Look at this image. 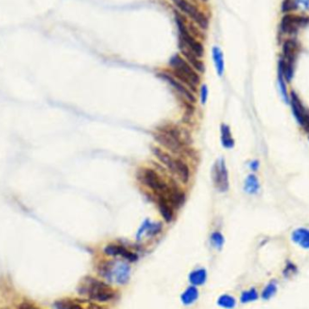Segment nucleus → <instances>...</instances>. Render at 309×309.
Listing matches in <instances>:
<instances>
[{
  "label": "nucleus",
  "mask_w": 309,
  "mask_h": 309,
  "mask_svg": "<svg viewBox=\"0 0 309 309\" xmlns=\"http://www.w3.org/2000/svg\"><path fill=\"white\" fill-rule=\"evenodd\" d=\"M78 291L81 295L101 303L110 301L116 297V292L109 285L92 277L83 278Z\"/></svg>",
  "instance_id": "obj_1"
},
{
  "label": "nucleus",
  "mask_w": 309,
  "mask_h": 309,
  "mask_svg": "<svg viewBox=\"0 0 309 309\" xmlns=\"http://www.w3.org/2000/svg\"><path fill=\"white\" fill-rule=\"evenodd\" d=\"M169 65L173 68L175 75L188 85L190 88L196 91V86L200 82V77L195 69L179 55L171 57Z\"/></svg>",
  "instance_id": "obj_2"
},
{
  "label": "nucleus",
  "mask_w": 309,
  "mask_h": 309,
  "mask_svg": "<svg viewBox=\"0 0 309 309\" xmlns=\"http://www.w3.org/2000/svg\"><path fill=\"white\" fill-rule=\"evenodd\" d=\"M300 52V44L294 40H287L283 44V58L279 61L278 64L281 66L284 73L286 81H292L295 73V63L297 55Z\"/></svg>",
  "instance_id": "obj_3"
},
{
  "label": "nucleus",
  "mask_w": 309,
  "mask_h": 309,
  "mask_svg": "<svg viewBox=\"0 0 309 309\" xmlns=\"http://www.w3.org/2000/svg\"><path fill=\"white\" fill-rule=\"evenodd\" d=\"M99 273L109 281L126 284L130 278V268L124 262H103L99 267Z\"/></svg>",
  "instance_id": "obj_4"
},
{
  "label": "nucleus",
  "mask_w": 309,
  "mask_h": 309,
  "mask_svg": "<svg viewBox=\"0 0 309 309\" xmlns=\"http://www.w3.org/2000/svg\"><path fill=\"white\" fill-rule=\"evenodd\" d=\"M176 23L179 32V45H183L199 58L203 56V45L190 33L183 21V17L178 13H176Z\"/></svg>",
  "instance_id": "obj_5"
},
{
  "label": "nucleus",
  "mask_w": 309,
  "mask_h": 309,
  "mask_svg": "<svg viewBox=\"0 0 309 309\" xmlns=\"http://www.w3.org/2000/svg\"><path fill=\"white\" fill-rule=\"evenodd\" d=\"M172 2L181 12L193 19L201 29L205 30L208 28L209 20L206 16L190 3L188 0H172Z\"/></svg>",
  "instance_id": "obj_6"
},
{
  "label": "nucleus",
  "mask_w": 309,
  "mask_h": 309,
  "mask_svg": "<svg viewBox=\"0 0 309 309\" xmlns=\"http://www.w3.org/2000/svg\"><path fill=\"white\" fill-rule=\"evenodd\" d=\"M309 24V18L305 15L286 14L281 19L280 29L286 35L293 36Z\"/></svg>",
  "instance_id": "obj_7"
},
{
  "label": "nucleus",
  "mask_w": 309,
  "mask_h": 309,
  "mask_svg": "<svg viewBox=\"0 0 309 309\" xmlns=\"http://www.w3.org/2000/svg\"><path fill=\"white\" fill-rule=\"evenodd\" d=\"M291 109L294 117L306 132L309 133V110L305 107L297 93L292 91L290 96Z\"/></svg>",
  "instance_id": "obj_8"
},
{
  "label": "nucleus",
  "mask_w": 309,
  "mask_h": 309,
  "mask_svg": "<svg viewBox=\"0 0 309 309\" xmlns=\"http://www.w3.org/2000/svg\"><path fill=\"white\" fill-rule=\"evenodd\" d=\"M142 182L158 194H170L168 185L152 169H145L141 176Z\"/></svg>",
  "instance_id": "obj_9"
},
{
  "label": "nucleus",
  "mask_w": 309,
  "mask_h": 309,
  "mask_svg": "<svg viewBox=\"0 0 309 309\" xmlns=\"http://www.w3.org/2000/svg\"><path fill=\"white\" fill-rule=\"evenodd\" d=\"M156 139H158L160 144H162L174 153H179L183 150V145L179 138V134H177L174 130H165L163 132H158L156 135Z\"/></svg>",
  "instance_id": "obj_10"
},
{
  "label": "nucleus",
  "mask_w": 309,
  "mask_h": 309,
  "mask_svg": "<svg viewBox=\"0 0 309 309\" xmlns=\"http://www.w3.org/2000/svg\"><path fill=\"white\" fill-rule=\"evenodd\" d=\"M213 178L216 187L221 192H226L229 189V176L224 159L221 158L214 166Z\"/></svg>",
  "instance_id": "obj_11"
},
{
  "label": "nucleus",
  "mask_w": 309,
  "mask_h": 309,
  "mask_svg": "<svg viewBox=\"0 0 309 309\" xmlns=\"http://www.w3.org/2000/svg\"><path fill=\"white\" fill-rule=\"evenodd\" d=\"M104 253L109 256H114V257L120 256V257H122L123 259H127L130 262H135L139 259V257L136 253L128 251L125 247L117 245V244H109V245L105 247Z\"/></svg>",
  "instance_id": "obj_12"
},
{
  "label": "nucleus",
  "mask_w": 309,
  "mask_h": 309,
  "mask_svg": "<svg viewBox=\"0 0 309 309\" xmlns=\"http://www.w3.org/2000/svg\"><path fill=\"white\" fill-rule=\"evenodd\" d=\"M159 76H160L164 81L168 82L171 86L177 91V92H179V93L182 95L183 97H184L187 101H189L190 102H196V98H195V96L193 95V93H192L189 90L186 88L183 84H182L181 82H179L177 80H176L174 77H172V76L169 75V74H166V73H160Z\"/></svg>",
  "instance_id": "obj_13"
},
{
  "label": "nucleus",
  "mask_w": 309,
  "mask_h": 309,
  "mask_svg": "<svg viewBox=\"0 0 309 309\" xmlns=\"http://www.w3.org/2000/svg\"><path fill=\"white\" fill-rule=\"evenodd\" d=\"M179 48H180L181 53L183 54V56L185 57L187 63H189L194 69H196V71H198L199 73H204L205 66L202 61L200 60L199 57L196 56L195 54H193L191 51L185 48L183 45H179Z\"/></svg>",
  "instance_id": "obj_14"
},
{
  "label": "nucleus",
  "mask_w": 309,
  "mask_h": 309,
  "mask_svg": "<svg viewBox=\"0 0 309 309\" xmlns=\"http://www.w3.org/2000/svg\"><path fill=\"white\" fill-rule=\"evenodd\" d=\"M298 9H309V0H283L281 5L282 12L290 13Z\"/></svg>",
  "instance_id": "obj_15"
},
{
  "label": "nucleus",
  "mask_w": 309,
  "mask_h": 309,
  "mask_svg": "<svg viewBox=\"0 0 309 309\" xmlns=\"http://www.w3.org/2000/svg\"><path fill=\"white\" fill-rule=\"evenodd\" d=\"M152 151L158 158V160L168 168V170L172 172L173 174H176V159H174L168 154L162 151L158 147H152Z\"/></svg>",
  "instance_id": "obj_16"
},
{
  "label": "nucleus",
  "mask_w": 309,
  "mask_h": 309,
  "mask_svg": "<svg viewBox=\"0 0 309 309\" xmlns=\"http://www.w3.org/2000/svg\"><path fill=\"white\" fill-rule=\"evenodd\" d=\"M292 240L304 249H309V230L299 228L295 230L291 235Z\"/></svg>",
  "instance_id": "obj_17"
},
{
  "label": "nucleus",
  "mask_w": 309,
  "mask_h": 309,
  "mask_svg": "<svg viewBox=\"0 0 309 309\" xmlns=\"http://www.w3.org/2000/svg\"><path fill=\"white\" fill-rule=\"evenodd\" d=\"M212 53H213V59L215 61L217 74L219 76H222L223 73H224V69H225L223 54H222L221 49L219 47H217V46H215L213 48Z\"/></svg>",
  "instance_id": "obj_18"
},
{
  "label": "nucleus",
  "mask_w": 309,
  "mask_h": 309,
  "mask_svg": "<svg viewBox=\"0 0 309 309\" xmlns=\"http://www.w3.org/2000/svg\"><path fill=\"white\" fill-rule=\"evenodd\" d=\"M199 297V291L196 286H191L183 291L181 295V301L185 306H190L195 303Z\"/></svg>",
  "instance_id": "obj_19"
},
{
  "label": "nucleus",
  "mask_w": 309,
  "mask_h": 309,
  "mask_svg": "<svg viewBox=\"0 0 309 309\" xmlns=\"http://www.w3.org/2000/svg\"><path fill=\"white\" fill-rule=\"evenodd\" d=\"M188 278L190 283L193 286H202L206 282L207 272L204 269H197L190 272Z\"/></svg>",
  "instance_id": "obj_20"
},
{
  "label": "nucleus",
  "mask_w": 309,
  "mask_h": 309,
  "mask_svg": "<svg viewBox=\"0 0 309 309\" xmlns=\"http://www.w3.org/2000/svg\"><path fill=\"white\" fill-rule=\"evenodd\" d=\"M260 189L259 179L255 175L248 176L244 182V191L249 195H257Z\"/></svg>",
  "instance_id": "obj_21"
},
{
  "label": "nucleus",
  "mask_w": 309,
  "mask_h": 309,
  "mask_svg": "<svg viewBox=\"0 0 309 309\" xmlns=\"http://www.w3.org/2000/svg\"><path fill=\"white\" fill-rule=\"evenodd\" d=\"M55 309H85L82 299H63L55 303Z\"/></svg>",
  "instance_id": "obj_22"
},
{
  "label": "nucleus",
  "mask_w": 309,
  "mask_h": 309,
  "mask_svg": "<svg viewBox=\"0 0 309 309\" xmlns=\"http://www.w3.org/2000/svg\"><path fill=\"white\" fill-rule=\"evenodd\" d=\"M176 175L183 183H188L190 179L189 167L180 159H176Z\"/></svg>",
  "instance_id": "obj_23"
},
{
  "label": "nucleus",
  "mask_w": 309,
  "mask_h": 309,
  "mask_svg": "<svg viewBox=\"0 0 309 309\" xmlns=\"http://www.w3.org/2000/svg\"><path fill=\"white\" fill-rule=\"evenodd\" d=\"M158 208H159L160 215H162L164 221L166 222H171L173 220L174 214L170 205L167 203L165 199H163V197H161L158 201Z\"/></svg>",
  "instance_id": "obj_24"
},
{
  "label": "nucleus",
  "mask_w": 309,
  "mask_h": 309,
  "mask_svg": "<svg viewBox=\"0 0 309 309\" xmlns=\"http://www.w3.org/2000/svg\"><path fill=\"white\" fill-rule=\"evenodd\" d=\"M221 143L225 148H233L234 146V139L232 136L231 129L227 125L222 124L221 127Z\"/></svg>",
  "instance_id": "obj_25"
},
{
  "label": "nucleus",
  "mask_w": 309,
  "mask_h": 309,
  "mask_svg": "<svg viewBox=\"0 0 309 309\" xmlns=\"http://www.w3.org/2000/svg\"><path fill=\"white\" fill-rule=\"evenodd\" d=\"M284 73H283V71L281 66L278 64V86H279V91H280V94L282 99L284 100L286 103H289L290 102V97H289V93H288V90H287V85H286V82H285Z\"/></svg>",
  "instance_id": "obj_26"
},
{
  "label": "nucleus",
  "mask_w": 309,
  "mask_h": 309,
  "mask_svg": "<svg viewBox=\"0 0 309 309\" xmlns=\"http://www.w3.org/2000/svg\"><path fill=\"white\" fill-rule=\"evenodd\" d=\"M217 304L222 309H233L236 306V300L234 297L230 295H221V297L218 298Z\"/></svg>",
  "instance_id": "obj_27"
},
{
  "label": "nucleus",
  "mask_w": 309,
  "mask_h": 309,
  "mask_svg": "<svg viewBox=\"0 0 309 309\" xmlns=\"http://www.w3.org/2000/svg\"><path fill=\"white\" fill-rule=\"evenodd\" d=\"M259 297L258 292L255 289H251L250 291H244L241 296H240V301L241 303L246 304L250 302H253L257 300Z\"/></svg>",
  "instance_id": "obj_28"
},
{
  "label": "nucleus",
  "mask_w": 309,
  "mask_h": 309,
  "mask_svg": "<svg viewBox=\"0 0 309 309\" xmlns=\"http://www.w3.org/2000/svg\"><path fill=\"white\" fill-rule=\"evenodd\" d=\"M211 242H212V245L217 250H221L224 244V238L221 233L215 232L211 235Z\"/></svg>",
  "instance_id": "obj_29"
},
{
  "label": "nucleus",
  "mask_w": 309,
  "mask_h": 309,
  "mask_svg": "<svg viewBox=\"0 0 309 309\" xmlns=\"http://www.w3.org/2000/svg\"><path fill=\"white\" fill-rule=\"evenodd\" d=\"M277 292V285L274 282H272L270 284L268 285L266 287L265 289L262 291V294H261V297L263 299L268 300L270 298H272Z\"/></svg>",
  "instance_id": "obj_30"
},
{
  "label": "nucleus",
  "mask_w": 309,
  "mask_h": 309,
  "mask_svg": "<svg viewBox=\"0 0 309 309\" xmlns=\"http://www.w3.org/2000/svg\"><path fill=\"white\" fill-rule=\"evenodd\" d=\"M150 224H151V222H150L149 220H145V221L143 222V224L141 225V227L139 228V232H138V234H137V239H138V240L141 239L142 235L145 234V233H146V231L148 230Z\"/></svg>",
  "instance_id": "obj_31"
},
{
  "label": "nucleus",
  "mask_w": 309,
  "mask_h": 309,
  "mask_svg": "<svg viewBox=\"0 0 309 309\" xmlns=\"http://www.w3.org/2000/svg\"><path fill=\"white\" fill-rule=\"evenodd\" d=\"M207 97H208V89L206 85H202L201 88V102L202 105H204L207 101Z\"/></svg>",
  "instance_id": "obj_32"
},
{
  "label": "nucleus",
  "mask_w": 309,
  "mask_h": 309,
  "mask_svg": "<svg viewBox=\"0 0 309 309\" xmlns=\"http://www.w3.org/2000/svg\"><path fill=\"white\" fill-rule=\"evenodd\" d=\"M18 309H39L29 302H23L19 305Z\"/></svg>",
  "instance_id": "obj_33"
},
{
  "label": "nucleus",
  "mask_w": 309,
  "mask_h": 309,
  "mask_svg": "<svg viewBox=\"0 0 309 309\" xmlns=\"http://www.w3.org/2000/svg\"><path fill=\"white\" fill-rule=\"evenodd\" d=\"M249 166H250V168H251L252 170L257 171L259 169V162L258 160H253V161H252V162L249 164Z\"/></svg>",
  "instance_id": "obj_34"
},
{
  "label": "nucleus",
  "mask_w": 309,
  "mask_h": 309,
  "mask_svg": "<svg viewBox=\"0 0 309 309\" xmlns=\"http://www.w3.org/2000/svg\"><path fill=\"white\" fill-rule=\"evenodd\" d=\"M202 1H207V0H202Z\"/></svg>",
  "instance_id": "obj_35"
},
{
  "label": "nucleus",
  "mask_w": 309,
  "mask_h": 309,
  "mask_svg": "<svg viewBox=\"0 0 309 309\" xmlns=\"http://www.w3.org/2000/svg\"></svg>",
  "instance_id": "obj_36"
}]
</instances>
